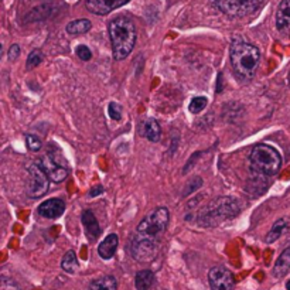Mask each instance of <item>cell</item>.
<instances>
[{"instance_id":"cell-7","label":"cell","mask_w":290,"mask_h":290,"mask_svg":"<svg viewBox=\"0 0 290 290\" xmlns=\"http://www.w3.org/2000/svg\"><path fill=\"white\" fill-rule=\"evenodd\" d=\"M27 196L30 198H41L43 196H46L50 182H51L48 178V175L46 174V171L34 162L27 169Z\"/></svg>"},{"instance_id":"cell-31","label":"cell","mask_w":290,"mask_h":290,"mask_svg":"<svg viewBox=\"0 0 290 290\" xmlns=\"http://www.w3.org/2000/svg\"><path fill=\"white\" fill-rule=\"evenodd\" d=\"M286 287H287V290H290V280L286 283Z\"/></svg>"},{"instance_id":"cell-25","label":"cell","mask_w":290,"mask_h":290,"mask_svg":"<svg viewBox=\"0 0 290 290\" xmlns=\"http://www.w3.org/2000/svg\"><path fill=\"white\" fill-rule=\"evenodd\" d=\"M0 290H21L20 286L14 282L12 277H0Z\"/></svg>"},{"instance_id":"cell-4","label":"cell","mask_w":290,"mask_h":290,"mask_svg":"<svg viewBox=\"0 0 290 290\" xmlns=\"http://www.w3.org/2000/svg\"><path fill=\"white\" fill-rule=\"evenodd\" d=\"M250 167L258 174L275 175L282 167V156L269 144H257L249 156Z\"/></svg>"},{"instance_id":"cell-6","label":"cell","mask_w":290,"mask_h":290,"mask_svg":"<svg viewBox=\"0 0 290 290\" xmlns=\"http://www.w3.org/2000/svg\"><path fill=\"white\" fill-rule=\"evenodd\" d=\"M211 3L230 17H246L259 10L265 0H211Z\"/></svg>"},{"instance_id":"cell-16","label":"cell","mask_w":290,"mask_h":290,"mask_svg":"<svg viewBox=\"0 0 290 290\" xmlns=\"http://www.w3.org/2000/svg\"><path fill=\"white\" fill-rule=\"evenodd\" d=\"M143 135L148 137L150 142H159L162 139V128L159 122L155 119H148L143 122Z\"/></svg>"},{"instance_id":"cell-24","label":"cell","mask_w":290,"mask_h":290,"mask_svg":"<svg viewBox=\"0 0 290 290\" xmlns=\"http://www.w3.org/2000/svg\"><path fill=\"white\" fill-rule=\"evenodd\" d=\"M26 144H27L28 150H31V152H39L43 148V142H41L40 137L31 135V133L26 135Z\"/></svg>"},{"instance_id":"cell-9","label":"cell","mask_w":290,"mask_h":290,"mask_svg":"<svg viewBox=\"0 0 290 290\" xmlns=\"http://www.w3.org/2000/svg\"><path fill=\"white\" fill-rule=\"evenodd\" d=\"M35 163L40 166L41 169L46 171V174L48 175V178L53 183H61L67 178L68 169L61 166L58 163H55L50 156H46L43 159H37Z\"/></svg>"},{"instance_id":"cell-1","label":"cell","mask_w":290,"mask_h":290,"mask_svg":"<svg viewBox=\"0 0 290 290\" xmlns=\"http://www.w3.org/2000/svg\"><path fill=\"white\" fill-rule=\"evenodd\" d=\"M170 221L169 209L164 207L153 209L143 218L136 228V234L130 241V255L137 262H152L159 252L160 238L167 230Z\"/></svg>"},{"instance_id":"cell-27","label":"cell","mask_w":290,"mask_h":290,"mask_svg":"<svg viewBox=\"0 0 290 290\" xmlns=\"http://www.w3.org/2000/svg\"><path fill=\"white\" fill-rule=\"evenodd\" d=\"M75 53H77V55L80 57V60L82 61H89L92 58V51H91L87 46H84V44L78 46L77 50H75Z\"/></svg>"},{"instance_id":"cell-5","label":"cell","mask_w":290,"mask_h":290,"mask_svg":"<svg viewBox=\"0 0 290 290\" xmlns=\"http://www.w3.org/2000/svg\"><path fill=\"white\" fill-rule=\"evenodd\" d=\"M241 207L236 203L235 198L221 197L211 204L207 212L203 214V225H216L223 220H230L239 214Z\"/></svg>"},{"instance_id":"cell-21","label":"cell","mask_w":290,"mask_h":290,"mask_svg":"<svg viewBox=\"0 0 290 290\" xmlns=\"http://www.w3.org/2000/svg\"><path fill=\"white\" fill-rule=\"evenodd\" d=\"M91 27H92V23L88 20V19H80V20H74L71 21V23H68L65 30L71 35H78V34L88 33L91 30Z\"/></svg>"},{"instance_id":"cell-13","label":"cell","mask_w":290,"mask_h":290,"mask_svg":"<svg viewBox=\"0 0 290 290\" xmlns=\"http://www.w3.org/2000/svg\"><path fill=\"white\" fill-rule=\"evenodd\" d=\"M276 27L279 31H290V0H282L276 10Z\"/></svg>"},{"instance_id":"cell-20","label":"cell","mask_w":290,"mask_h":290,"mask_svg":"<svg viewBox=\"0 0 290 290\" xmlns=\"http://www.w3.org/2000/svg\"><path fill=\"white\" fill-rule=\"evenodd\" d=\"M153 280H155V275H153L152 270L144 269L137 272L135 276L136 290H149L152 283H153Z\"/></svg>"},{"instance_id":"cell-8","label":"cell","mask_w":290,"mask_h":290,"mask_svg":"<svg viewBox=\"0 0 290 290\" xmlns=\"http://www.w3.org/2000/svg\"><path fill=\"white\" fill-rule=\"evenodd\" d=\"M208 280L211 290H235V279L224 266H214L209 270Z\"/></svg>"},{"instance_id":"cell-30","label":"cell","mask_w":290,"mask_h":290,"mask_svg":"<svg viewBox=\"0 0 290 290\" xmlns=\"http://www.w3.org/2000/svg\"><path fill=\"white\" fill-rule=\"evenodd\" d=\"M102 193H103V187H102V186H96V187H94V189L91 190L89 197H96L99 196V194H102Z\"/></svg>"},{"instance_id":"cell-18","label":"cell","mask_w":290,"mask_h":290,"mask_svg":"<svg viewBox=\"0 0 290 290\" xmlns=\"http://www.w3.org/2000/svg\"><path fill=\"white\" fill-rule=\"evenodd\" d=\"M118 289V280L116 277L111 276V275H105V276L95 279L94 282H91L88 290H116Z\"/></svg>"},{"instance_id":"cell-12","label":"cell","mask_w":290,"mask_h":290,"mask_svg":"<svg viewBox=\"0 0 290 290\" xmlns=\"http://www.w3.org/2000/svg\"><path fill=\"white\" fill-rule=\"evenodd\" d=\"M81 221L84 228H85V232H87L88 239L91 242H95L101 235V227L98 224V220H96L95 214L91 209H85L81 214Z\"/></svg>"},{"instance_id":"cell-26","label":"cell","mask_w":290,"mask_h":290,"mask_svg":"<svg viewBox=\"0 0 290 290\" xmlns=\"http://www.w3.org/2000/svg\"><path fill=\"white\" fill-rule=\"evenodd\" d=\"M108 112H109V116L114 119V121H121L122 119V106L119 103H116V102H111L108 106Z\"/></svg>"},{"instance_id":"cell-11","label":"cell","mask_w":290,"mask_h":290,"mask_svg":"<svg viewBox=\"0 0 290 290\" xmlns=\"http://www.w3.org/2000/svg\"><path fill=\"white\" fill-rule=\"evenodd\" d=\"M39 214L47 220H57L65 211V204L60 198H50L39 205Z\"/></svg>"},{"instance_id":"cell-17","label":"cell","mask_w":290,"mask_h":290,"mask_svg":"<svg viewBox=\"0 0 290 290\" xmlns=\"http://www.w3.org/2000/svg\"><path fill=\"white\" fill-rule=\"evenodd\" d=\"M287 228H289V220H287V218H280V220H277L276 223L273 224L272 230L268 232L266 238H265L266 243H273L275 241H277V239L286 232Z\"/></svg>"},{"instance_id":"cell-14","label":"cell","mask_w":290,"mask_h":290,"mask_svg":"<svg viewBox=\"0 0 290 290\" xmlns=\"http://www.w3.org/2000/svg\"><path fill=\"white\" fill-rule=\"evenodd\" d=\"M118 245H119V238L116 234H109L98 246V255L108 261L111 258H114V255L116 253V249H118Z\"/></svg>"},{"instance_id":"cell-19","label":"cell","mask_w":290,"mask_h":290,"mask_svg":"<svg viewBox=\"0 0 290 290\" xmlns=\"http://www.w3.org/2000/svg\"><path fill=\"white\" fill-rule=\"evenodd\" d=\"M61 268L64 272H67L69 275H75L80 270V263L77 259V253L74 250H68L67 253L64 255L62 261H61Z\"/></svg>"},{"instance_id":"cell-29","label":"cell","mask_w":290,"mask_h":290,"mask_svg":"<svg viewBox=\"0 0 290 290\" xmlns=\"http://www.w3.org/2000/svg\"><path fill=\"white\" fill-rule=\"evenodd\" d=\"M19 55H20V47L17 46V44H13L12 47L9 48V53H7V58L10 61H14L19 58Z\"/></svg>"},{"instance_id":"cell-22","label":"cell","mask_w":290,"mask_h":290,"mask_svg":"<svg viewBox=\"0 0 290 290\" xmlns=\"http://www.w3.org/2000/svg\"><path fill=\"white\" fill-rule=\"evenodd\" d=\"M207 103H208V99H207L205 96H194V98L191 99V102H190V112H191V114H200L201 111L205 109Z\"/></svg>"},{"instance_id":"cell-15","label":"cell","mask_w":290,"mask_h":290,"mask_svg":"<svg viewBox=\"0 0 290 290\" xmlns=\"http://www.w3.org/2000/svg\"><path fill=\"white\" fill-rule=\"evenodd\" d=\"M290 270V246L280 253V257L277 258L276 263L273 266V276L275 277H283Z\"/></svg>"},{"instance_id":"cell-3","label":"cell","mask_w":290,"mask_h":290,"mask_svg":"<svg viewBox=\"0 0 290 290\" xmlns=\"http://www.w3.org/2000/svg\"><path fill=\"white\" fill-rule=\"evenodd\" d=\"M111 44H112V54L116 61L128 58L132 50L135 48L137 33L133 21L125 17L118 16L109 23L108 26Z\"/></svg>"},{"instance_id":"cell-28","label":"cell","mask_w":290,"mask_h":290,"mask_svg":"<svg viewBox=\"0 0 290 290\" xmlns=\"http://www.w3.org/2000/svg\"><path fill=\"white\" fill-rule=\"evenodd\" d=\"M203 186V180L200 178V177H196V178H193L191 182L187 184V187H186V191L183 193V196H189L190 193H193V191H196L198 190L200 187Z\"/></svg>"},{"instance_id":"cell-2","label":"cell","mask_w":290,"mask_h":290,"mask_svg":"<svg viewBox=\"0 0 290 290\" xmlns=\"http://www.w3.org/2000/svg\"><path fill=\"white\" fill-rule=\"evenodd\" d=\"M230 60L236 77L250 80L261 62V51L243 39H234L230 47Z\"/></svg>"},{"instance_id":"cell-10","label":"cell","mask_w":290,"mask_h":290,"mask_svg":"<svg viewBox=\"0 0 290 290\" xmlns=\"http://www.w3.org/2000/svg\"><path fill=\"white\" fill-rule=\"evenodd\" d=\"M129 0H85L88 12L96 16H105L114 12L118 7L126 5Z\"/></svg>"},{"instance_id":"cell-23","label":"cell","mask_w":290,"mask_h":290,"mask_svg":"<svg viewBox=\"0 0 290 290\" xmlns=\"http://www.w3.org/2000/svg\"><path fill=\"white\" fill-rule=\"evenodd\" d=\"M43 53H41V50H33L30 54H28V58H27V68L28 69H31L34 67H39L41 62H43Z\"/></svg>"}]
</instances>
